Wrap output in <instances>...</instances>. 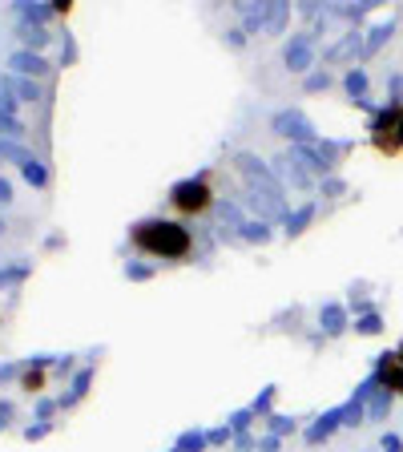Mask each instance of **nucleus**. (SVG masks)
<instances>
[{
	"label": "nucleus",
	"mask_w": 403,
	"mask_h": 452,
	"mask_svg": "<svg viewBox=\"0 0 403 452\" xmlns=\"http://www.w3.org/2000/svg\"><path fill=\"white\" fill-rule=\"evenodd\" d=\"M25 263H20V267H8V270H0V282H13V279H20V275H25Z\"/></svg>",
	"instance_id": "7c9ffc66"
},
{
	"label": "nucleus",
	"mask_w": 403,
	"mask_h": 452,
	"mask_svg": "<svg viewBox=\"0 0 403 452\" xmlns=\"http://www.w3.org/2000/svg\"><path fill=\"white\" fill-rule=\"evenodd\" d=\"M8 416H13V408H8V404H0V428H4V420H8Z\"/></svg>",
	"instance_id": "58836bf2"
},
{
	"label": "nucleus",
	"mask_w": 403,
	"mask_h": 452,
	"mask_svg": "<svg viewBox=\"0 0 403 452\" xmlns=\"http://www.w3.org/2000/svg\"><path fill=\"white\" fill-rule=\"evenodd\" d=\"M0 202H13V186L4 182V178H0Z\"/></svg>",
	"instance_id": "e433bc0d"
},
{
	"label": "nucleus",
	"mask_w": 403,
	"mask_h": 452,
	"mask_svg": "<svg viewBox=\"0 0 403 452\" xmlns=\"http://www.w3.org/2000/svg\"><path fill=\"white\" fill-rule=\"evenodd\" d=\"M20 170H25V178H28L32 186H44V182H49V170H44L41 162H37V157H32L28 166H20Z\"/></svg>",
	"instance_id": "5701e85b"
},
{
	"label": "nucleus",
	"mask_w": 403,
	"mask_h": 452,
	"mask_svg": "<svg viewBox=\"0 0 403 452\" xmlns=\"http://www.w3.org/2000/svg\"><path fill=\"white\" fill-rule=\"evenodd\" d=\"M0 234H4V218H0Z\"/></svg>",
	"instance_id": "ea45409f"
},
{
	"label": "nucleus",
	"mask_w": 403,
	"mask_h": 452,
	"mask_svg": "<svg viewBox=\"0 0 403 452\" xmlns=\"http://www.w3.org/2000/svg\"><path fill=\"white\" fill-rule=\"evenodd\" d=\"M387 408H391V392H375V396H371V416H375V420H383Z\"/></svg>",
	"instance_id": "b1692460"
},
{
	"label": "nucleus",
	"mask_w": 403,
	"mask_h": 452,
	"mask_svg": "<svg viewBox=\"0 0 403 452\" xmlns=\"http://www.w3.org/2000/svg\"><path fill=\"white\" fill-rule=\"evenodd\" d=\"M383 452H403L399 436H383Z\"/></svg>",
	"instance_id": "f704fd0d"
},
{
	"label": "nucleus",
	"mask_w": 403,
	"mask_h": 452,
	"mask_svg": "<svg viewBox=\"0 0 403 452\" xmlns=\"http://www.w3.org/2000/svg\"><path fill=\"white\" fill-rule=\"evenodd\" d=\"M8 69H13L16 77H44L49 65H44L41 53H32V49H16V53L8 56Z\"/></svg>",
	"instance_id": "1a4fd4ad"
},
{
	"label": "nucleus",
	"mask_w": 403,
	"mask_h": 452,
	"mask_svg": "<svg viewBox=\"0 0 403 452\" xmlns=\"http://www.w3.org/2000/svg\"><path fill=\"white\" fill-rule=\"evenodd\" d=\"M347 93L355 101H367V73H363V69H351L347 73Z\"/></svg>",
	"instance_id": "dca6fc26"
},
{
	"label": "nucleus",
	"mask_w": 403,
	"mask_h": 452,
	"mask_svg": "<svg viewBox=\"0 0 403 452\" xmlns=\"http://www.w3.org/2000/svg\"><path fill=\"white\" fill-rule=\"evenodd\" d=\"M270 424H275V432H287V428H291V420H287V416H275Z\"/></svg>",
	"instance_id": "4c0bfd02"
},
{
	"label": "nucleus",
	"mask_w": 403,
	"mask_h": 452,
	"mask_svg": "<svg viewBox=\"0 0 403 452\" xmlns=\"http://www.w3.org/2000/svg\"><path fill=\"white\" fill-rule=\"evenodd\" d=\"M0 89L8 93V97H16V101H41V85L32 81V77H4L0 81Z\"/></svg>",
	"instance_id": "9d476101"
},
{
	"label": "nucleus",
	"mask_w": 403,
	"mask_h": 452,
	"mask_svg": "<svg viewBox=\"0 0 403 452\" xmlns=\"http://www.w3.org/2000/svg\"><path fill=\"white\" fill-rule=\"evenodd\" d=\"M129 279H150V267H126Z\"/></svg>",
	"instance_id": "c9c22d12"
},
{
	"label": "nucleus",
	"mask_w": 403,
	"mask_h": 452,
	"mask_svg": "<svg viewBox=\"0 0 403 452\" xmlns=\"http://www.w3.org/2000/svg\"><path fill=\"white\" fill-rule=\"evenodd\" d=\"M0 133H4L8 141H16V138H25V126L16 121L13 113H4V109H0Z\"/></svg>",
	"instance_id": "aec40b11"
},
{
	"label": "nucleus",
	"mask_w": 403,
	"mask_h": 452,
	"mask_svg": "<svg viewBox=\"0 0 403 452\" xmlns=\"http://www.w3.org/2000/svg\"><path fill=\"white\" fill-rule=\"evenodd\" d=\"M251 416H254V412H234V416H230V432H246Z\"/></svg>",
	"instance_id": "c85d7f7f"
},
{
	"label": "nucleus",
	"mask_w": 403,
	"mask_h": 452,
	"mask_svg": "<svg viewBox=\"0 0 403 452\" xmlns=\"http://www.w3.org/2000/svg\"><path fill=\"white\" fill-rule=\"evenodd\" d=\"M319 323H323V331H327V335H339V331L347 327V315H343V307H339V303H327V307L319 311Z\"/></svg>",
	"instance_id": "ddd939ff"
},
{
	"label": "nucleus",
	"mask_w": 403,
	"mask_h": 452,
	"mask_svg": "<svg viewBox=\"0 0 403 452\" xmlns=\"http://www.w3.org/2000/svg\"><path fill=\"white\" fill-rule=\"evenodd\" d=\"M379 327H383V319H379L375 311H367V315L359 319V323H355V331H363V335H375Z\"/></svg>",
	"instance_id": "393cba45"
},
{
	"label": "nucleus",
	"mask_w": 403,
	"mask_h": 452,
	"mask_svg": "<svg viewBox=\"0 0 403 452\" xmlns=\"http://www.w3.org/2000/svg\"><path fill=\"white\" fill-rule=\"evenodd\" d=\"M275 166H278V178H282V182H291V186H311V170H303V162H299L294 154L278 157Z\"/></svg>",
	"instance_id": "9b49d317"
},
{
	"label": "nucleus",
	"mask_w": 403,
	"mask_h": 452,
	"mask_svg": "<svg viewBox=\"0 0 403 452\" xmlns=\"http://www.w3.org/2000/svg\"><path fill=\"white\" fill-rule=\"evenodd\" d=\"M246 202L258 210V222H266V218H291V214H287L282 194H270V190H251V194H246Z\"/></svg>",
	"instance_id": "6e6552de"
},
{
	"label": "nucleus",
	"mask_w": 403,
	"mask_h": 452,
	"mask_svg": "<svg viewBox=\"0 0 403 452\" xmlns=\"http://www.w3.org/2000/svg\"><path fill=\"white\" fill-rule=\"evenodd\" d=\"M234 166H238V174L251 182V190H270V194H282V186H278L275 170L266 166V162H258L254 154H238Z\"/></svg>",
	"instance_id": "423d86ee"
},
{
	"label": "nucleus",
	"mask_w": 403,
	"mask_h": 452,
	"mask_svg": "<svg viewBox=\"0 0 403 452\" xmlns=\"http://www.w3.org/2000/svg\"><path fill=\"white\" fill-rule=\"evenodd\" d=\"M270 400H275V388H266V392L263 396H258V400H254V416H258V412H266V408H270Z\"/></svg>",
	"instance_id": "c756f323"
},
{
	"label": "nucleus",
	"mask_w": 403,
	"mask_h": 452,
	"mask_svg": "<svg viewBox=\"0 0 403 452\" xmlns=\"http://www.w3.org/2000/svg\"><path fill=\"white\" fill-rule=\"evenodd\" d=\"M327 85H331V77H327V73H315V77L306 81V89H327Z\"/></svg>",
	"instance_id": "473e14b6"
},
{
	"label": "nucleus",
	"mask_w": 403,
	"mask_h": 452,
	"mask_svg": "<svg viewBox=\"0 0 403 452\" xmlns=\"http://www.w3.org/2000/svg\"><path fill=\"white\" fill-rule=\"evenodd\" d=\"M89 380H93V371H89V367H85V371H77V380H73V392H69V404H73V400H81V396H85V388H89Z\"/></svg>",
	"instance_id": "a878e982"
},
{
	"label": "nucleus",
	"mask_w": 403,
	"mask_h": 452,
	"mask_svg": "<svg viewBox=\"0 0 403 452\" xmlns=\"http://www.w3.org/2000/svg\"><path fill=\"white\" fill-rule=\"evenodd\" d=\"M387 37H391V20H387V25H379L375 32H371V41H367V53H371V49H379V44L387 41Z\"/></svg>",
	"instance_id": "cd10ccee"
},
{
	"label": "nucleus",
	"mask_w": 403,
	"mask_h": 452,
	"mask_svg": "<svg viewBox=\"0 0 403 452\" xmlns=\"http://www.w3.org/2000/svg\"><path fill=\"white\" fill-rule=\"evenodd\" d=\"M16 13H20V25H44L49 13H53V4H20Z\"/></svg>",
	"instance_id": "4468645a"
},
{
	"label": "nucleus",
	"mask_w": 403,
	"mask_h": 452,
	"mask_svg": "<svg viewBox=\"0 0 403 452\" xmlns=\"http://www.w3.org/2000/svg\"><path fill=\"white\" fill-rule=\"evenodd\" d=\"M20 41H25L28 49H41V44H49V32H44L41 25H20Z\"/></svg>",
	"instance_id": "f3484780"
},
{
	"label": "nucleus",
	"mask_w": 403,
	"mask_h": 452,
	"mask_svg": "<svg viewBox=\"0 0 403 452\" xmlns=\"http://www.w3.org/2000/svg\"><path fill=\"white\" fill-rule=\"evenodd\" d=\"M375 380L383 383V392H403V347L399 352H383L379 355Z\"/></svg>",
	"instance_id": "0eeeda50"
},
{
	"label": "nucleus",
	"mask_w": 403,
	"mask_h": 452,
	"mask_svg": "<svg viewBox=\"0 0 403 452\" xmlns=\"http://www.w3.org/2000/svg\"><path fill=\"white\" fill-rule=\"evenodd\" d=\"M41 383H44V376H41V371H28V376H25V388H28V392H37Z\"/></svg>",
	"instance_id": "2f4dec72"
},
{
	"label": "nucleus",
	"mask_w": 403,
	"mask_h": 452,
	"mask_svg": "<svg viewBox=\"0 0 403 452\" xmlns=\"http://www.w3.org/2000/svg\"><path fill=\"white\" fill-rule=\"evenodd\" d=\"M287 65H291L294 73L311 69V37H294V41L287 44Z\"/></svg>",
	"instance_id": "f8f14e48"
},
{
	"label": "nucleus",
	"mask_w": 403,
	"mask_h": 452,
	"mask_svg": "<svg viewBox=\"0 0 403 452\" xmlns=\"http://www.w3.org/2000/svg\"><path fill=\"white\" fill-rule=\"evenodd\" d=\"M133 246L153 258H181L190 254L194 239L181 222H166V218H150V222H138L133 226Z\"/></svg>",
	"instance_id": "f257e3e1"
},
{
	"label": "nucleus",
	"mask_w": 403,
	"mask_h": 452,
	"mask_svg": "<svg viewBox=\"0 0 403 452\" xmlns=\"http://www.w3.org/2000/svg\"><path fill=\"white\" fill-rule=\"evenodd\" d=\"M311 218H315V206H311V202H306L303 210H294L291 218H287V230H291V234H303V226L311 222Z\"/></svg>",
	"instance_id": "6ab92c4d"
},
{
	"label": "nucleus",
	"mask_w": 403,
	"mask_h": 452,
	"mask_svg": "<svg viewBox=\"0 0 403 452\" xmlns=\"http://www.w3.org/2000/svg\"><path fill=\"white\" fill-rule=\"evenodd\" d=\"M218 218H222V226H230V230H242V214H238L234 202H222V206H218Z\"/></svg>",
	"instance_id": "4be33fe9"
},
{
	"label": "nucleus",
	"mask_w": 403,
	"mask_h": 452,
	"mask_svg": "<svg viewBox=\"0 0 403 452\" xmlns=\"http://www.w3.org/2000/svg\"><path fill=\"white\" fill-rule=\"evenodd\" d=\"M238 13H242V25L251 28V32H282L287 25V4H238Z\"/></svg>",
	"instance_id": "20e7f679"
},
{
	"label": "nucleus",
	"mask_w": 403,
	"mask_h": 452,
	"mask_svg": "<svg viewBox=\"0 0 403 452\" xmlns=\"http://www.w3.org/2000/svg\"><path fill=\"white\" fill-rule=\"evenodd\" d=\"M169 206L178 214H202L214 206V194H210V186L202 178H186V182H178L169 190Z\"/></svg>",
	"instance_id": "7ed1b4c3"
},
{
	"label": "nucleus",
	"mask_w": 403,
	"mask_h": 452,
	"mask_svg": "<svg viewBox=\"0 0 403 452\" xmlns=\"http://www.w3.org/2000/svg\"><path fill=\"white\" fill-rule=\"evenodd\" d=\"M371 141H375V150H383V154H399L403 150V105H387V109L375 113Z\"/></svg>",
	"instance_id": "f03ea898"
},
{
	"label": "nucleus",
	"mask_w": 403,
	"mask_h": 452,
	"mask_svg": "<svg viewBox=\"0 0 403 452\" xmlns=\"http://www.w3.org/2000/svg\"><path fill=\"white\" fill-rule=\"evenodd\" d=\"M0 162H20V166H28L32 162V154H28L25 145H16V141H0Z\"/></svg>",
	"instance_id": "2eb2a0df"
},
{
	"label": "nucleus",
	"mask_w": 403,
	"mask_h": 452,
	"mask_svg": "<svg viewBox=\"0 0 403 452\" xmlns=\"http://www.w3.org/2000/svg\"><path fill=\"white\" fill-rule=\"evenodd\" d=\"M242 239L246 242H266L270 239V226L266 222H242Z\"/></svg>",
	"instance_id": "412c9836"
},
{
	"label": "nucleus",
	"mask_w": 403,
	"mask_h": 452,
	"mask_svg": "<svg viewBox=\"0 0 403 452\" xmlns=\"http://www.w3.org/2000/svg\"><path fill=\"white\" fill-rule=\"evenodd\" d=\"M202 444H206V436H198V432H186V436L178 440L181 452H202Z\"/></svg>",
	"instance_id": "bb28decb"
},
{
	"label": "nucleus",
	"mask_w": 403,
	"mask_h": 452,
	"mask_svg": "<svg viewBox=\"0 0 403 452\" xmlns=\"http://www.w3.org/2000/svg\"><path fill=\"white\" fill-rule=\"evenodd\" d=\"M323 194H343V182H339V178H327V182H323Z\"/></svg>",
	"instance_id": "72a5a7b5"
},
{
	"label": "nucleus",
	"mask_w": 403,
	"mask_h": 452,
	"mask_svg": "<svg viewBox=\"0 0 403 452\" xmlns=\"http://www.w3.org/2000/svg\"><path fill=\"white\" fill-rule=\"evenodd\" d=\"M275 133H282V138H291L294 145H311V141H319V129L306 121L299 109H282L275 113Z\"/></svg>",
	"instance_id": "39448f33"
},
{
	"label": "nucleus",
	"mask_w": 403,
	"mask_h": 452,
	"mask_svg": "<svg viewBox=\"0 0 403 452\" xmlns=\"http://www.w3.org/2000/svg\"><path fill=\"white\" fill-rule=\"evenodd\" d=\"M359 49H367V44H363L359 37H347L343 44H335L331 53H327V61H347V56H351V53H359Z\"/></svg>",
	"instance_id": "a211bd4d"
}]
</instances>
